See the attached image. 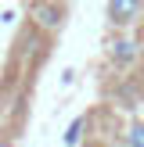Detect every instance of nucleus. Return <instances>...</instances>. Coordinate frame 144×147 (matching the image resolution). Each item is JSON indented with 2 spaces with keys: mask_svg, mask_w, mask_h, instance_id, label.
<instances>
[{
  "mask_svg": "<svg viewBox=\"0 0 144 147\" xmlns=\"http://www.w3.org/2000/svg\"><path fill=\"white\" fill-rule=\"evenodd\" d=\"M29 14H33V22L40 29H47V32H58V29L65 25V4H58V0H33V4H29Z\"/></svg>",
  "mask_w": 144,
  "mask_h": 147,
  "instance_id": "f257e3e1",
  "label": "nucleus"
},
{
  "mask_svg": "<svg viewBox=\"0 0 144 147\" xmlns=\"http://www.w3.org/2000/svg\"><path fill=\"white\" fill-rule=\"evenodd\" d=\"M137 57H141V43H137L133 36H115V40H108V61H112L115 68H133Z\"/></svg>",
  "mask_w": 144,
  "mask_h": 147,
  "instance_id": "f03ea898",
  "label": "nucleus"
},
{
  "mask_svg": "<svg viewBox=\"0 0 144 147\" xmlns=\"http://www.w3.org/2000/svg\"><path fill=\"white\" fill-rule=\"evenodd\" d=\"M144 0H108V25L112 29H126L141 18Z\"/></svg>",
  "mask_w": 144,
  "mask_h": 147,
  "instance_id": "7ed1b4c3",
  "label": "nucleus"
},
{
  "mask_svg": "<svg viewBox=\"0 0 144 147\" xmlns=\"http://www.w3.org/2000/svg\"><path fill=\"white\" fill-rule=\"evenodd\" d=\"M86 115H79V119H72V126L65 129V147H79V140H83V129H86Z\"/></svg>",
  "mask_w": 144,
  "mask_h": 147,
  "instance_id": "20e7f679",
  "label": "nucleus"
},
{
  "mask_svg": "<svg viewBox=\"0 0 144 147\" xmlns=\"http://www.w3.org/2000/svg\"><path fill=\"white\" fill-rule=\"evenodd\" d=\"M126 147H144V119L126 129Z\"/></svg>",
  "mask_w": 144,
  "mask_h": 147,
  "instance_id": "39448f33",
  "label": "nucleus"
},
{
  "mask_svg": "<svg viewBox=\"0 0 144 147\" xmlns=\"http://www.w3.org/2000/svg\"><path fill=\"white\" fill-rule=\"evenodd\" d=\"M0 147H14V144H11V140H7V136H0Z\"/></svg>",
  "mask_w": 144,
  "mask_h": 147,
  "instance_id": "423d86ee",
  "label": "nucleus"
},
{
  "mask_svg": "<svg viewBox=\"0 0 144 147\" xmlns=\"http://www.w3.org/2000/svg\"><path fill=\"white\" fill-rule=\"evenodd\" d=\"M29 4H33V0H29Z\"/></svg>",
  "mask_w": 144,
  "mask_h": 147,
  "instance_id": "0eeeda50",
  "label": "nucleus"
}]
</instances>
